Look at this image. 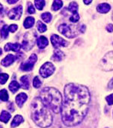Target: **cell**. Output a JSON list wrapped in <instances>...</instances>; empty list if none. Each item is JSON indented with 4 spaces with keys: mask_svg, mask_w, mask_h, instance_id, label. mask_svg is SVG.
<instances>
[{
    "mask_svg": "<svg viewBox=\"0 0 113 128\" xmlns=\"http://www.w3.org/2000/svg\"><path fill=\"white\" fill-rule=\"evenodd\" d=\"M87 87L74 83L64 87V96L61 107L62 119L67 127L79 124L86 117L90 104Z\"/></svg>",
    "mask_w": 113,
    "mask_h": 128,
    "instance_id": "6da1fadb",
    "label": "cell"
},
{
    "mask_svg": "<svg viewBox=\"0 0 113 128\" xmlns=\"http://www.w3.org/2000/svg\"><path fill=\"white\" fill-rule=\"evenodd\" d=\"M32 118L34 122L40 128H47L52 124V116L50 110L43 103L40 98L32 102Z\"/></svg>",
    "mask_w": 113,
    "mask_h": 128,
    "instance_id": "7a4b0ae2",
    "label": "cell"
},
{
    "mask_svg": "<svg viewBox=\"0 0 113 128\" xmlns=\"http://www.w3.org/2000/svg\"><path fill=\"white\" fill-rule=\"evenodd\" d=\"M39 98L43 103L54 113L61 112L62 97L61 93L54 88H44L41 90Z\"/></svg>",
    "mask_w": 113,
    "mask_h": 128,
    "instance_id": "3957f363",
    "label": "cell"
},
{
    "mask_svg": "<svg viewBox=\"0 0 113 128\" xmlns=\"http://www.w3.org/2000/svg\"><path fill=\"white\" fill-rule=\"evenodd\" d=\"M100 66L105 71L113 70V51L106 53L100 62Z\"/></svg>",
    "mask_w": 113,
    "mask_h": 128,
    "instance_id": "277c9868",
    "label": "cell"
},
{
    "mask_svg": "<svg viewBox=\"0 0 113 128\" xmlns=\"http://www.w3.org/2000/svg\"><path fill=\"white\" fill-rule=\"evenodd\" d=\"M55 67L51 62H46L40 69V74L44 78H47L51 76L55 71Z\"/></svg>",
    "mask_w": 113,
    "mask_h": 128,
    "instance_id": "5b68a950",
    "label": "cell"
},
{
    "mask_svg": "<svg viewBox=\"0 0 113 128\" xmlns=\"http://www.w3.org/2000/svg\"><path fill=\"white\" fill-rule=\"evenodd\" d=\"M58 31L61 34H62L63 35H64L69 38H73L77 34V33H76L75 32H73L70 26L66 23H63V24L60 25L58 26Z\"/></svg>",
    "mask_w": 113,
    "mask_h": 128,
    "instance_id": "8992f818",
    "label": "cell"
},
{
    "mask_svg": "<svg viewBox=\"0 0 113 128\" xmlns=\"http://www.w3.org/2000/svg\"><path fill=\"white\" fill-rule=\"evenodd\" d=\"M37 59H38L37 56L35 54H32L26 62H23L21 64L20 69L22 70H23V71H30V70H32L33 67H34V63L37 62Z\"/></svg>",
    "mask_w": 113,
    "mask_h": 128,
    "instance_id": "52a82bcc",
    "label": "cell"
},
{
    "mask_svg": "<svg viewBox=\"0 0 113 128\" xmlns=\"http://www.w3.org/2000/svg\"><path fill=\"white\" fill-rule=\"evenodd\" d=\"M51 42L55 48H58L60 46H67L68 45V41L64 40L62 38L57 34H52L51 36Z\"/></svg>",
    "mask_w": 113,
    "mask_h": 128,
    "instance_id": "ba28073f",
    "label": "cell"
},
{
    "mask_svg": "<svg viewBox=\"0 0 113 128\" xmlns=\"http://www.w3.org/2000/svg\"><path fill=\"white\" fill-rule=\"evenodd\" d=\"M22 7L21 5H19L16 8H12L8 12V17L10 20H19L22 15Z\"/></svg>",
    "mask_w": 113,
    "mask_h": 128,
    "instance_id": "9c48e42d",
    "label": "cell"
},
{
    "mask_svg": "<svg viewBox=\"0 0 113 128\" xmlns=\"http://www.w3.org/2000/svg\"><path fill=\"white\" fill-rule=\"evenodd\" d=\"M15 60H16V57L12 54H9L2 61L1 64L4 67H8L10 64H12L15 62Z\"/></svg>",
    "mask_w": 113,
    "mask_h": 128,
    "instance_id": "30bf717a",
    "label": "cell"
},
{
    "mask_svg": "<svg viewBox=\"0 0 113 128\" xmlns=\"http://www.w3.org/2000/svg\"><path fill=\"white\" fill-rule=\"evenodd\" d=\"M21 47H22V46L19 43H15V44L8 43L4 46V50L5 51L13 50L14 52H19V50H20Z\"/></svg>",
    "mask_w": 113,
    "mask_h": 128,
    "instance_id": "8fae6325",
    "label": "cell"
},
{
    "mask_svg": "<svg viewBox=\"0 0 113 128\" xmlns=\"http://www.w3.org/2000/svg\"><path fill=\"white\" fill-rule=\"evenodd\" d=\"M28 97L25 93H20L16 97V103L17 104V106L21 108L23 105V104L26 101Z\"/></svg>",
    "mask_w": 113,
    "mask_h": 128,
    "instance_id": "7c38bea8",
    "label": "cell"
},
{
    "mask_svg": "<svg viewBox=\"0 0 113 128\" xmlns=\"http://www.w3.org/2000/svg\"><path fill=\"white\" fill-rule=\"evenodd\" d=\"M111 9V6L107 3H101L98 5L97 10L100 14H106Z\"/></svg>",
    "mask_w": 113,
    "mask_h": 128,
    "instance_id": "4fadbf2b",
    "label": "cell"
},
{
    "mask_svg": "<svg viewBox=\"0 0 113 128\" xmlns=\"http://www.w3.org/2000/svg\"><path fill=\"white\" fill-rule=\"evenodd\" d=\"M48 44H49L48 40L44 36H40L37 39V44L40 49H44L48 45Z\"/></svg>",
    "mask_w": 113,
    "mask_h": 128,
    "instance_id": "5bb4252c",
    "label": "cell"
},
{
    "mask_svg": "<svg viewBox=\"0 0 113 128\" xmlns=\"http://www.w3.org/2000/svg\"><path fill=\"white\" fill-rule=\"evenodd\" d=\"M63 57H64V53H63V52L61 51V50H58V49H56V50H55V51H54V54H53L52 58L54 61L60 62V61L62 60Z\"/></svg>",
    "mask_w": 113,
    "mask_h": 128,
    "instance_id": "9a60e30c",
    "label": "cell"
},
{
    "mask_svg": "<svg viewBox=\"0 0 113 128\" xmlns=\"http://www.w3.org/2000/svg\"><path fill=\"white\" fill-rule=\"evenodd\" d=\"M20 82H21V88L23 89H28L29 88V80L28 76H23L20 78Z\"/></svg>",
    "mask_w": 113,
    "mask_h": 128,
    "instance_id": "2e32d148",
    "label": "cell"
},
{
    "mask_svg": "<svg viewBox=\"0 0 113 128\" xmlns=\"http://www.w3.org/2000/svg\"><path fill=\"white\" fill-rule=\"evenodd\" d=\"M34 19L32 16H28L26 18V20H24L23 26L25 28H30L34 26Z\"/></svg>",
    "mask_w": 113,
    "mask_h": 128,
    "instance_id": "e0dca14e",
    "label": "cell"
},
{
    "mask_svg": "<svg viewBox=\"0 0 113 128\" xmlns=\"http://www.w3.org/2000/svg\"><path fill=\"white\" fill-rule=\"evenodd\" d=\"M22 122H23V118H22L21 116L17 115V116H16L14 117L13 122H11L10 126H11L12 128H16V127L19 126Z\"/></svg>",
    "mask_w": 113,
    "mask_h": 128,
    "instance_id": "ac0fdd59",
    "label": "cell"
},
{
    "mask_svg": "<svg viewBox=\"0 0 113 128\" xmlns=\"http://www.w3.org/2000/svg\"><path fill=\"white\" fill-rule=\"evenodd\" d=\"M10 117H11V116L9 112H8L7 111H2L1 116H0V121L4 123H8V122L9 121Z\"/></svg>",
    "mask_w": 113,
    "mask_h": 128,
    "instance_id": "d6986e66",
    "label": "cell"
},
{
    "mask_svg": "<svg viewBox=\"0 0 113 128\" xmlns=\"http://www.w3.org/2000/svg\"><path fill=\"white\" fill-rule=\"evenodd\" d=\"M9 89H10V91L12 92V93H16L17 91H18V89L20 88V84L17 82H16V81H12L11 82H10V84L9 85Z\"/></svg>",
    "mask_w": 113,
    "mask_h": 128,
    "instance_id": "ffe728a7",
    "label": "cell"
},
{
    "mask_svg": "<svg viewBox=\"0 0 113 128\" xmlns=\"http://www.w3.org/2000/svg\"><path fill=\"white\" fill-rule=\"evenodd\" d=\"M62 6H63V2L62 0H54L52 5V9L54 11H57L60 8H62Z\"/></svg>",
    "mask_w": 113,
    "mask_h": 128,
    "instance_id": "44dd1931",
    "label": "cell"
},
{
    "mask_svg": "<svg viewBox=\"0 0 113 128\" xmlns=\"http://www.w3.org/2000/svg\"><path fill=\"white\" fill-rule=\"evenodd\" d=\"M68 10L73 14H78L77 10H78V4L76 2H72L69 4V6H68Z\"/></svg>",
    "mask_w": 113,
    "mask_h": 128,
    "instance_id": "7402d4cb",
    "label": "cell"
},
{
    "mask_svg": "<svg viewBox=\"0 0 113 128\" xmlns=\"http://www.w3.org/2000/svg\"><path fill=\"white\" fill-rule=\"evenodd\" d=\"M8 32H9V30H8V25H4L3 26V27L2 28L1 31H0V33H1V36L2 38L5 39L8 38Z\"/></svg>",
    "mask_w": 113,
    "mask_h": 128,
    "instance_id": "603a6c76",
    "label": "cell"
},
{
    "mask_svg": "<svg viewBox=\"0 0 113 128\" xmlns=\"http://www.w3.org/2000/svg\"><path fill=\"white\" fill-rule=\"evenodd\" d=\"M41 18H42V20H43L45 22L48 23V22H50L51 21V20H52V15H51L50 13L46 12V13H44V14H41Z\"/></svg>",
    "mask_w": 113,
    "mask_h": 128,
    "instance_id": "cb8c5ba5",
    "label": "cell"
},
{
    "mask_svg": "<svg viewBox=\"0 0 113 128\" xmlns=\"http://www.w3.org/2000/svg\"><path fill=\"white\" fill-rule=\"evenodd\" d=\"M37 28L38 29V31L40 32V33H43L44 32L46 31V26L45 24H44L41 21H38L37 22Z\"/></svg>",
    "mask_w": 113,
    "mask_h": 128,
    "instance_id": "d4e9b609",
    "label": "cell"
},
{
    "mask_svg": "<svg viewBox=\"0 0 113 128\" xmlns=\"http://www.w3.org/2000/svg\"><path fill=\"white\" fill-rule=\"evenodd\" d=\"M34 5L38 10H42L45 6L44 0H34Z\"/></svg>",
    "mask_w": 113,
    "mask_h": 128,
    "instance_id": "484cf974",
    "label": "cell"
},
{
    "mask_svg": "<svg viewBox=\"0 0 113 128\" xmlns=\"http://www.w3.org/2000/svg\"><path fill=\"white\" fill-rule=\"evenodd\" d=\"M0 100L2 101L8 100V94L5 89H2V91H0Z\"/></svg>",
    "mask_w": 113,
    "mask_h": 128,
    "instance_id": "4316f807",
    "label": "cell"
},
{
    "mask_svg": "<svg viewBox=\"0 0 113 128\" xmlns=\"http://www.w3.org/2000/svg\"><path fill=\"white\" fill-rule=\"evenodd\" d=\"M9 76L7 74H0V84H4L8 80Z\"/></svg>",
    "mask_w": 113,
    "mask_h": 128,
    "instance_id": "83f0119b",
    "label": "cell"
},
{
    "mask_svg": "<svg viewBox=\"0 0 113 128\" xmlns=\"http://www.w3.org/2000/svg\"><path fill=\"white\" fill-rule=\"evenodd\" d=\"M33 86L36 88H39L41 86V82L38 76H35L33 80Z\"/></svg>",
    "mask_w": 113,
    "mask_h": 128,
    "instance_id": "f1b7e54d",
    "label": "cell"
},
{
    "mask_svg": "<svg viewBox=\"0 0 113 128\" xmlns=\"http://www.w3.org/2000/svg\"><path fill=\"white\" fill-rule=\"evenodd\" d=\"M80 20V15L78 14H73L70 17V22H78Z\"/></svg>",
    "mask_w": 113,
    "mask_h": 128,
    "instance_id": "f546056e",
    "label": "cell"
},
{
    "mask_svg": "<svg viewBox=\"0 0 113 128\" xmlns=\"http://www.w3.org/2000/svg\"><path fill=\"white\" fill-rule=\"evenodd\" d=\"M106 102H107V104L109 105H110V106L113 105V94L107 96L106 98Z\"/></svg>",
    "mask_w": 113,
    "mask_h": 128,
    "instance_id": "4dcf8cb0",
    "label": "cell"
},
{
    "mask_svg": "<svg viewBox=\"0 0 113 128\" xmlns=\"http://www.w3.org/2000/svg\"><path fill=\"white\" fill-rule=\"evenodd\" d=\"M28 12L29 14H34L35 12V9L33 6V4L31 2H28Z\"/></svg>",
    "mask_w": 113,
    "mask_h": 128,
    "instance_id": "1f68e13d",
    "label": "cell"
},
{
    "mask_svg": "<svg viewBox=\"0 0 113 128\" xmlns=\"http://www.w3.org/2000/svg\"><path fill=\"white\" fill-rule=\"evenodd\" d=\"M17 28H18V26L15 24H12L10 26H8V30L10 32H15L17 30Z\"/></svg>",
    "mask_w": 113,
    "mask_h": 128,
    "instance_id": "d6a6232c",
    "label": "cell"
},
{
    "mask_svg": "<svg viewBox=\"0 0 113 128\" xmlns=\"http://www.w3.org/2000/svg\"><path fill=\"white\" fill-rule=\"evenodd\" d=\"M106 28V30H107L109 32H113V25L112 24H108Z\"/></svg>",
    "mask_w": 113,
    "mask_h": 128,
    "instance_id": "836d02e7",
    "label": "cell"
},
{
    "mask_svg": "<svg viewBox=\"0 0 113 128\" xmlns=\"http://www.w3.org/2000/svg\"><path fill=\"white\" fill-rule=\"evenodd\" d=\"M108 88L110 89H112L113 88V78L110 81V82L108 84Z\"/></svg>",
    "mask_w": 113,
    "mask_h": 128,
    "instance_id": "e575fe53",
    "label": "cell"
},
{
    "mask_svg": "<svg viewBox=\"0 0 113 128\" xmlns=\"http://www.w3.org/2000/svg\"><path fill=\"white\" fill-rule=\"evenodd\" d=\"M86 28V26H85V25H82V26H80V32H82V33H83V32H85Z\"/></svg>",
    "mask_w": 113,
    "mask_h": 128,
    "instance_id": "d590c367",
    "label": "cell"
},
{
    "mask_svg": "<svg viewBox=\"0 0 113 128\" xmlns=\"http://www.w3.org/2000/svg\"><path fill=\"white\" fill-rule=\"evenodd\" d=\"M16 2H18V0H7V2H8V4H14V3H16Z\"/></svg>",
    "mask_w": 113,
    "mask_h": 128,
    "instance_id": "8d00e7d4",
    "label": "cell"
},
{
    "mask_svg": "<svg viewBox=\"0 0 113 128\" xmlns=\"http://www.w3.org/2000/svg\"><path fill=\"white\" fill-rule=\"evenodd\" d=\"M83 2H84V3H85L86 4H89L92 3V0H83Z\"/></svg>",
    "mask_w": 113,
    "mask_h": 128,
    "instance_id": "74e56055",
    "label": "cell"
},
{
    "mask_svg": "<svg viewBox=\"0 0 113 128\" xmlns=\"http://www.w3.org/2000/svg\"><path fill=\"white\" fill-rule=\"evenodd\" d=\"M2 10H3V6H2V4L0 3V12H2Z\"/></svg>",
    "mask_w": 113,
    "mask_h": 128,
    "instance_id": "f35d334b",
    "label": "cell"
},
{
    "mask_svg": "<svg viewBox=\"0 0 113 128\" xmlns=\"http://www.w3.org/2000/svg\"><path fill=\"white\" fill-rule=\"evenodd\" d=\"M2 49L0 48V56H1V54H2Z\"/></svg>",
    "mask_w": 113,
    "mask_h": 128,
    "instance_id": "ab89813d",
    "label": "cell"
}]
</instances>
